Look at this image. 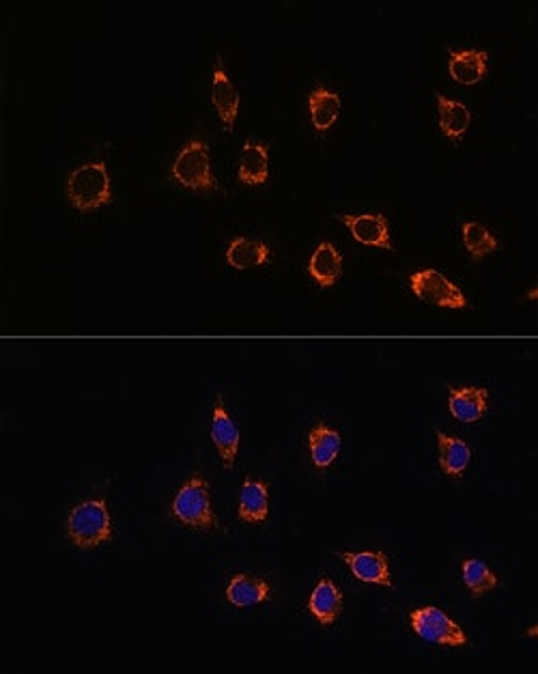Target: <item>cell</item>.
Returning a JSON list of instances; mask_svg holds the SVG:
<instances>
[{
	"label": "cell",
	"mask_w": 538,
	"mask_h": 674,
	"mask_svg": "<svg viewBox=\"0 0 538 674\" xmlns=\"http://www.w3.org/2000/svg\"><path fill=\"white\" fill-rule=\"evenodd\" d=\"M65 535L78 550H95L112 539V519L106 500L80 502L69 511Z\"/></svg>",
	"instance_id": "obj_1"
},
{
	"label": "cell",
	"mask_w": 538,
	"mask_h": 674,
	"mask_svg": "<svg viewBox=\"0 0 538 674\" xmlns=\"http://www.w3.org/2000/svg\"><path fill=\"white\" fill-rule=\"evenodd\" d=\"M67 201L78 212H95L112 201L108 166L104 162H87L69 173L65 184Z\"/></svg>",
	"instance_id": "obj_2"
},
{
	"label": "cell",
	"mask_w": 538,
	"mask_h": 674,
	"mask_svg": "<svg viewBox=\"0 0 538 674\" xmlns=\"http://www.w3.org/2000/svg\"><path fill=\"white\" fill-rule=\"evenodd\" d=\"M173 517L186 528L192 530H216L218 519L211 504L209 485L201 474H194L192 479L181 485L171 507Z\"/></svg>",
	"instance_id": "obj_3"
},
{
	"label": "cell",
	"mask_w": 538,
	"mask_h": 674,
	"mask_svg": "<svg viewBox=\"0 0 538 674\" xmlns=\"http://www.w3.org/2000/svg\"><path fill=\"white\" fill-rule=\"evenodd\" d=\"M171 177L181 188L194 192H209L216 188V177L211 171L209 147L205 140H190V143L179 151L173 162Z\"/></svg>",
	"instance_id": "obj_4"
},
{
	"label": "cell",
	"mask_w": 538,
	"mask_h": 674,
	"mask_svg": "<svg viewBox=\"0 0 538 674\" xmlns=\"http://www.w3.org/2000/svg\"><path fill=\"white\" fill-rule=\"evenodd\" d=\"M409 625H412L414 634L424 642L440 644V647L459 649L467 644L465 631L450 619V616L440 608H418L409 614Z\"/></svg>",
	"instance_id": "obj_5"
},
{
	"label": "cell",
	"mask_w": 538,
	"mask_h": 674,
	"mask_svg": "<svg viewBox=\"0 0 538 674\" xmlns=\"http://www.w3.org/2000/svg\"><path fill=\"white\" fill-rule=\"evenodd\" d=\"M409 287H412L414 296L422 302H427L437 308H452V311H461L467 306L465 293L448 280L442 272L433 268L420 270L409 276Z\"/></svg>",
	"instance_id": "obj_6"
},
{
	"label": "cell",
	"mask_w": 538,
	"mask_h": 674,
	"mask_svg": "<svg viewBox=\"0 0 538 674\" xmlns=\"http://www.w3.org/2000/svg\"><path fill=\"white\" fill-rule=\"evenodd\" d=\"M239 440H242V433H239L235 420L229 416V412L224 410L222 395H218L214 405V418H211V442L216 444L222 466L226 470H231L235 466Z\"/></svg>",
	"instance_id": "obj_7"
},
{
	"label": "cell",
	"mask_w": 538,
	"mask_h": 674,
	"mask_svg": "<svg viewBox=\"0 0 538 674\" xmlns=\"http://www.w3.org/2000/svg\"><path fill=\"white\" fill-rule=\"evenodd\" d=\"M338 556L345 560L356 580L386 588L392 586L388 556L384 552H341Z\"/></svg>",
	"instance_id": "obj_8"
},
{
	"label": "cell",
	"mask_w": 538,
	"mask_h": 674,
	"mask_svg": "<svg viewBox=\"0 0 538 674\" xmlns=\"http://www.w3.org/2000/svg\"><path fill=\"white\" fill-rule=\"evenodd\" d=\"M345 227L351 231L353 240L362 246L392 250L388 220L381 214H360V216H338Z\"/></svg>",
	"instance_id": "obj_9"
},
{
	"label": "cell",
	"mask_w": 538,
	"mask_h": 674,
	"mask_svg": "<svg viewBox=\"0 0 538 674\" xmlns=\"http://www.w3.org/2000/svg\"><path fill=\"white\" fill-rule=\"evenodd\" d=\"M487 407H489L487 388H480V386L450 388L448 410L452 418H457L459 423H465V425L478 423V420L487 414Z\"/></svg>",
	"instance_id": "obj_10"
},
{
	"label": "cell",
	"mask_w": 538,
	"mask_h": 674,
	"mask_svg": "<svg viewBox=\"0 0 538 674\" xmlns=\"http://www.w3.org/2000/svg\"><path fill=\"white\" fill-rule=\"evenodd\" d=\"M211 102H214L226 132H233L237 112H239V93L235 89L233 80L229 78V74L224 72L220 56L216 61L214 76H211Z\"/></svg>",
	"instance_id": "obj_11"
},
{
	"label": "cell",
	"mask_w": 538,
	"mask_h": 674,
	"mask_svg": "<svg viewBox=\"0 0 538 674\" xmlns=\"http://www.w3.org/2000/svg\"><path fill=\"white\" fill-rule=\"evenodd\" d=\"M489 69V54L485 50H450L448 56V74L450 78L472 87L487 76Z\"/></svg>",
	"instance_id": "obj_12"
},
{
	"label": "cell",
	"mask_w": 538,
	"mask_h": 674,
	"mask_svg": "<svg viewBox=\"0 0 538 674\" xmlns=\"http://www.w3.org/2000/svg\"><path fill=\"white\" fill-rule=\"evenodd\" d=\"M308 612L315 616L317 623L330 627L338 621L343 612V593L330 578H321L308 599Z\"/></svg>",
	"instance_id": "obj_13"
},
{
	"label": "cell",
	"mask_w": 538,
	"mask_h": 674,
	"mask_svg": "<svg viewBox=\"0 0 538 674\" xmlns=\"http://www.w3.org/2000/svg\"><path fill=\"white\" fill-rule=\"evenodd\" d=\"M272 597V586L263 578H254V575L237 573L226 586V599L235 608H252L265 603Z\"/></svg>",
	"instance_id": "obj_14"
},
{
	"label": "cell",
	"mask_w": 538,
	"mask_h": 674,
	"mask_svg": "<svg viewBox=\"0 0 538 674\" xmlns=\"http://www.w3.org/2000/svg\"><path fill=\"white\" fill-rule=\"evenodd\" d=\"M308 274L321 289H330L343 276V257L330 242H321L308 261Z\"/></svg>",
	"instance_id": "obj_15"
},
{
	"label": "cell",
	"mask_w": 538,
	"mask_h": 674,
	"mask_svg": "<svg viewBox=\"0 0 538 674\" xmlns=\"http://www.w3.org/2000/svg\"><path fill=\"white\" fill-rule=\"evenodd\" d=\"M237 517L246 524H263L269 517V485L263 481L246 479L239 491Z\"/></svg>",
	"instance_id": "obj_16"
},
{
	"label": "cell",
	"mask_w": 538,
	"mask_h": 674,
	"mask_svg": "<svg viewBox=\"0 0 538 674\" xmlns=\"http://www.w3.org/2000/svg\"><path fill=\"white\" fill-rule=\"evenodd\" d=\"M341 433L328 427L325 423H317L308 433V451L310 459H313L315 468L325 470L330 468L334 459L341 453Z\"/></svg>",
	"instance_id": "obj_17"
},
{
	"label": "cell",
	"mask_w": 538,
	"mask_h": 674,
	"mask_svg": "<svg viewBox=\"0 0 538 674\" xmlns=\"http://www.w3.org/2000/svg\"><path fill=\"white\" fill-rule=\"evenodd\" d=\"M237 177L246 186H263L269 177V149L263 143H248L244 145L242 158H239Z\"/></svg>",
	"instance_id": "obj_18"
},
{
	"label": "cell",
	"mask_w": 538,
	"mask_h": 674,
	"mask_svg": "<svg viewBox=\"0 0 538 674\" xmlns=\"http://www.w3.org/2000/svg\"><path fill=\"white\" fill-rule=\"evenodd\" d=\"M437 446H440V468L450 479H459L472 461V448L461 438L437 431Z\"/></svg>",
	"instance_id": "obj_19"
},
{
	"label": "cell",
	"mask_w": 538,
	"mask_h": 674,
	"mask_svg": "<svg viewBox=\"0 0 538 674\" xmlns=\"http://www.w3.org/2000/svg\"><path fill=\"white\" fill-rule=\"evenodd\" d=\"M435 97H437V112H440V130L450 140H461L465 132L470 130L472 123L470 108L457 100H450V97H446L440 91L435 93Z\"/></svg>",
	"instance_id": "obj_20"
},
{
	"label": "cell",
	"mask_w": 538,
	"mask_h": 674,
	"mask_svg": "<svg viewBox=\"0 0 538 674\" xmlns=\"http://www.w3.org/2000/svg\"><path fill=\"white\" fill-rule=\"evenodd\" d=\"M269 261V248L259 240L250 237H235L226 248V263L237 272H246L252 268H261Z\"/></svg>",
	"instance_id": "obj_21"
},
{
	"label": "cell",
	"mask_w": 538,
	"mask_h": 674,
	"mask_svg": "<svg viewBox=\"0 0 538 674\" xmlns=\"http://www.w3.org/2000/svg\"><path fill=\"white\" fill-rule=\"evenodd\" d=\"M308 110L315 130L328 132L341 115V95L325 87H317L308 97Z\"/></svg>",
	"instance_id": "obj_22"
},
{
	"label": "cell",
	"mask_w": 538,
	"mask_h": 674,
	"mask_svg": "<svg viewBox=\"0 0 538 674\" xmlns=\"http://www.w3.org/2000/svg\"><path fill=\"white\" fill-rule=\"evenodd\" d=\"M461 575H463V584L467 591L472 593L474 599H480L483 595L491 593L495 586H498V575H495L487 563H483L480 558H467L461 565Z\"/></svg>",
	"instance_id": "obj_23"
},
{
	"label": "cell",
	"mask_w": 538,
	"mask_h": 674,
	"mask_svg": "<svg viewBox=\"0 0 538 674\" xmlns=\"http://www.w3.org/2000/svg\"><path fill=\"white\" fill-rule=\"evenodd\" d=\"M461 237H463V246L465 250L470 252V257L474 261L485 259L491 252L498 250V240H495V235L485 227V224L480 222H465L461 227Z\"/></svg>",
	"instance_id": "obj_24"
}]
</instances>
